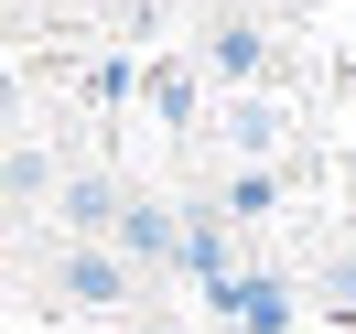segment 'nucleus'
Returning <instances> with one entry per match:
<instances>
[{"label":"nucleus","mask_w":356,"mask_h":334,"mask_svg":"<svg viewBox=\"0 0 356 334\" xmlns=\"http://www.w3.org/2000/svg\"><path fill=\"white\" fill-rule=\"evenodd\" d=\"M54 281H65V302H119V291H130V281H119V259H97V248H76Z\"/></svg>","instance_id":"1"},{"label":"nucleus","mask_w":356,"mask_h":334,"mask_svg":"<svg viewBox=\"0 0 356 334\" xmlns=\"http://www.w3.org/2000/svg\"><path fill=\"white\" fill-rule=\"evenodd\" d=\"M205 65L216 76H259V33L248 22H205Z\"/></svg>","instance_id":"2"},{"label":"nucleus","mask_w":356,"mask_h":334,"mask_svg":"<svg viewBox=\"0 0 356 334\" xmlns=\"http://www.w3.org/2000/svg\"><path fill=\"white\" fill-rule=\"evenodd\" d=\"M270 130H281L270 108H227V140H238V151H270Z\"/></svg>","instance_id":"3"}]
</instances>
